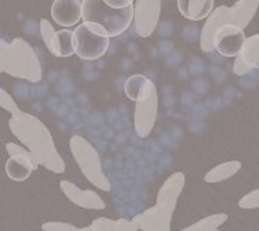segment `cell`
<instances>
[{
    "instance_id": "cell-8",
    "label": "cell",
    "mask_w": 259,
    "mask_h": 231,
    "mask_svg": "<svg viewBox=\"0 0 259 231\" xmlns=\"http://www.w3.org/2000/svg\"><path fill=\"white\" fill-rule=\"evenodd\" d=\"M40 34L49 52L56 58H70L76 54L74 34L70 29L55 31L48 20H40Z\"/></svg>"
},
{
    "instance_id": "cell-17",
    "label": "cell",
    "mask_w": 259,
    "mask_h": 231,
    "mask_svg": "<svg viewBox=\"0 0 259 231\" xmlns=\"http://www.w3.org/2000/svg\"><path fill=\"white\" fill-rule=\"evenodd\" d=\"M180 14L190 21H201L208 17L214 8L213 0H180L177 3Z\"/></svg>"
},
{
    "instance_id": "cell-18",
    "label": "cell",
    "mask_w": 259,
    "mask_h": 231,
    "mask_svg": "<svg viewBox=\"0 0 259 231\" xmlns=\"http://www.w3.org/2000/svg\"><path fill=\"white\" fill-rule=\"evenodd\" d=\"M82 231H138V227L133 221H128L125 219L113 220L108 218H98L92 225L83 227Z\"/></svg>"
},
{
    "instance_id": "cell-21",
    "label": "cell",
    "mask_w": 259,
    "mask_h": 231,
    "mask_svg": "<svg viewBox=\"0 0 259 231\" xmlns=\"http://www.w3.org/2000/svg\"><path fill=\"white\" fill-rule=\"evenodd\" d=\"M0 106L4 110H7L8 112H10L13 117L19 115L21 112V110L17 106V104L14 101V99L4 89H0Z\"/></svg>"
},
{
    "instance_id": "cell-10",
    "label": "cell",
    "mask_w": 259,
    "mask_h": 231,
    "mask_svg": "<svg viewBox=\"0 0 259 231\" xmlns=\"http://www.w3.org/2000/svg\"><path fill=\"white\" fill-rule=\"evenodd\" d=\"M245 39V32L239 26L224 25L213 34V50H217L224 58H236Z\"/></svg>"
},
{
    "instance_id": "cell-14",
    "label": "cell",
    "mask_w": 259,
    "mask_h": 231,
    "mask_svg": "<svg viewBox=\"0 0 259 231\" xmlns=\"http://www.w3.org/2000/svg\"><path fill=\"white\" fill-rule=\"evenodd\" d=\"M82 15L83 2L80 0H55L51 7V17L62 27L77 25Z\"/></svg>"
},
{
    "instance_id": "cell-19",
    "label": "cell",
    "mask_w": 259,
    "mask_h": 231,
    "mask_svg": "<svg viewBox=\"0 0 259 231\" xmlns=\"http://www.w3.org/2000/svg\"><path fill=\"white\" fill-rule=\"evenodd\" d=\"M242 167L240 161H228L223 162L218 166L212 168L208 173L204 175V181L208 184H214V182L224 181L231 176H234Z\"/></svg>"
},
{
    "instance_id": "cell-1",
    "label": "cell",
    "mask_w": 259,
    "mask_h": 231,
    "mask_svg": "<svg viewBox=\"0 0 259 231\" xmlns=\"http://www.w3.org/2000/svg\"><path fill=\"white\" fill-rule=\"evenodd\" d=\"M9 127L23 148L31 152L38 166L55 174L65 172V161L57 151L49 129L38 117L21 111L11 117Z\"/></svg>"
},
{
    "instance_id": "cell-3",
    "label": "cell",
    "mask_w": 259,
    "mask_h": 231,
    "mask_svg": "<svg viewBox=\"0 0 259 231\" xmlns=\"http://www.w3.org/2000/svg\"><path fill=\"white\" fill-rule=\"evenodd\" d=\"M0 71L32 83L40 82L43 77V68L37 52L22 38H14L10 41L2 39Z\"/></svg>"
},
{
    "instance_id": "cell-4",
    "label": "cell",
    "mask_w": 259,
    "mask_h": 231,
    "mask_svg": "<svg viewBox=\"0 0 259 231\" xmlns=\"http://www.w3.org/2000/svg\"><path fill=\"white\" fill-rule=\"evenodd\" d=\"M259 2L253 0V2H241L235 3L233 7H219L218 9L212 11L208 16V20L204 23L202 32H201L200 45L201 49L204 53L213 52L212 38L215 31L224 25H235L239 26L240 28L245 27L251 22L255 13L258 10Z\"/></svg>"
},
{
    "instance_id": "cell-12",
    "label": "cell",
    "mask_w": 259,
    "mask_h": 231,
    "mask_svg": "<svg viewBox=\"0 0 259 231\" xmlns=\"http://www.w3.org/2000/svg\"><path fill=\"white\" fill-rule=\"evenodd\" d=\"M60 188H61L63 194L66 195V197L71 202L82 207V208L95 209V211H100V209L106 208V203L104 202V200L95 191L82 190L76 184L68 181V180H61L60 181Z\"/></svg>"
},
{
    "instance_id": "cell-9",
    "label": "cell",
    "mask_w": 259,
    "mask_h": 231,
    "mask_svg": "<svg viewBox=\"0 0 259 231\" xmlns=\"http://www.w3.org/2000/svg\"><path fill=\"white\" fill-rule=\"evenodd\" d=\"M162 3L157 0H138L134 3V26L138 35L149 38L155 32L161 16Z\"/></svg>"
},
{
    "instance_id": "cell-13",
    "label": "cell",
    "mask_w": 259,
    "mask_h": 231,
    "mask_svg": "<svg viewBox=\"0 0 259 231\" xmlns=\"http://www.w3.org/2000/svg\"><path fill=\"white\" fill-rule=\"evenodd\" d=\"M259 67V34L246 38L234 62V73L245 76Z\"/></svg>"
},
{
    "instance_id": "cell-20",
    "label": "cell",
    "mask_w": 259,
    "mask_h": 231,
    "mask_svg": "<svg viewBox=\"0 0 259 231\" xmlns=\"http://www.w3.org/2000/svg\"><path fill=\"white\" fill-rule=\"evenodd\" d=\"M228 220V215L224 213L212 214L208 217H204L201 220L196 221L195 224L190 225L182 231H221L219 226Z\"/></svg>"
},
{
    "instance_id": "cell-23",
    "label": "cell",
    "mask_w": 259,
    "mask_h": 231,
    "mask_svg": "<svg viewBox=\"0 0 259 231\" xmlns=\"http://www.w3.org/2000/svg\"><path fill=\"white\" fill-rule=\"evenodd\" d=\"M43 231H82L80 227L74 226V225L68 223H62V221H48L41 225Z\"/></svg>"
},
{
    "instance_id": "cell-24",
    "label": "cell",
    "mask_w": 259,
    "mask_h": 231,
    "mask_svg": "<svg viewBox=\"0 0 259 231\" xmlns=\"http://www.w3.org/2000/svg\"><path fill=\"white\" fill-rule=\"evenodd\" d=\"M133 3L132 0H105V4L112 9H124Z\"/></svg>"
},
{
    "instance_id": "cell-15",
    "label": "cell",
    "mask_w": 259,
    "mask_h": 231,
    "mask_svg": "<svg viewBox=\"0 0 259 231\" xmlns=\"http://www.w3.org/2000/svg\"><path fill=\"white\" fill-rule=\"evenodd\" d=\"M38 168L37 162L28 150H25L22 154L10 156L7 164H5V172L8 176L14 181H25L31 176L33 170Z\"/></svg>"
},
{
    "instance_id": "cell-5",
    "label": "cell",
    "mask_w": 259,
    "mask_h": 231,
    "mask_svg": "<svg viewBox=\"0 0 259 231\" xmlns=\"http://www.w3.org/2000/svg\"><path fill=\"white\" fill-rule=\"evenodd\" d=\"M82 19L100 26L110 38L118 37L134 19V3L124 9H112L105 4V0H84Z\"/></svg>"
},
{
    "instance_id": "cell-2",
    "label": "cell",
    "mask_w": 259,
    "mask_h": 231,
    "mask_svg": "<svg viewBox=\"0 0 259 231\" xmlns=\"http://www.w3.org/2000/svg\"><path fill=\"white\" fill-rule=\"evenodd\" d=\"M185 185V175L177 172L164 181L157 195V203L152 208L137 215L133 224L143 231H170L173 213Z\"/></svg>"
},
{
    "instance_id": "cell-7",
    "label": "cell",
    "mask_w": 259,
    "mask_h": 231,
    "mask_svg": "<svg viewBox=\"0 0 259 231\" xmlns=\"http://www.w3.org/2000/svg\"><path fill=\"white\" fill-rule=\"evenodd\" d=\"M76 54L79 59L93 61L102 58L110 47V37L96 23L83 22L73 31Z\"/></svg>"
},
{
    "instance_id": "cell-22",
    "label": "cell",
    "mask_w": 259,
    "mask_h": 231,
    "mask_svg": "<svg viewBox=\"0 0 259 231\" xmlns=\"http://www.w3.org/2000/svg\"><path fill=\"white\" fill-rule=\"evenodd\" d=\"M239 207L242 209H254L259 207V190H253L249 194L245 195L239 201Z\"/></svg>"
},
{
    "instance_id": "cell-6",
    "label": "cell",
    "mask_w": 259,
    "mask_h": 231,
    "mask_svg": "<svg viewBox=\"0 0 259 231\" xmlns=\"http://www.w3.org/2000/svg\"><path fill=\"white\" fill-rule=\"evenodd\" d=\"M70 149L83 175L94 187L100 190L110 191L111 182L104 173L100 155L89 140L82 135H73L70 139Z\"/></svg>"
},
{
    "instance_id": "cell-16",
    "label": "cell",
    "mask_w": 259,
    "mask_h": 231,
    "mask_svg": "<svg viewBox=\"0 0 259 231\" xmlns=\"http://www.w3.org/2000/svg\"><path fill=\"white\" fill-rule=\"evenodd\" d=\"M156 90V85L150 78L144 74H133L125 80L124 93L126 98L134 103H141L146 100Z\"/></svg>"
},
{
    "instance_id": "cell-11",
    "label": "cell",
    "mask_w": 259,
    "mask_h": 231,
    "mask_svg": "<svg viewBox=\"0 0 259 231\" xmlns=\"http://www.w3.org/2000/svg\"><path fill=\"white\" fill-rule=\"evenodd\" d=\"M158 115L157 89L146 100L137 103L134 113V127L139 137H147L155 127Z\"/></svg>"
}]
</instances>
